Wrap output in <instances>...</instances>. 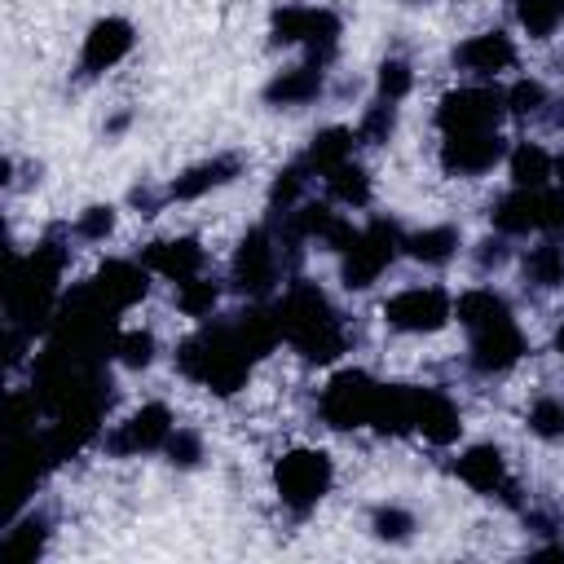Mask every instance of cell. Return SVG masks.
Wrapping results in <instances>:
<instances>
[{
	"mask_svg": "<svg viewBox=\"0 0 564 564\" xmlns=\"http://www.w3.org/2000/svg\"><path fill=\"white\" fill-rule=\"evenodd\" d=\"M454 471H458L471 489H480V494H494V489L507 485V467H502V454H498L494 445H476V449H467V454L458 458Z\"/></svg>",
	"mask_w": 564,
	"mask_h": 564,
	"instance_id": "17",
	"label": "cell"
},
{
	"mask_svg": "<svg viewBox=\"0 0 564 564\" xmlns=\"http://www.w3.org/2000/svg\"><path fill=\"white\" fill-rule=\"evenodd\" d=\"M502 256H507V251H502V242H494V238H489V242H480V264H498Z\"/></svg>",
	"mask_w": 564,
	"mask_h": 564,
	"instance_id": "42",
	"label": "cell"
},
{
	"mask_svg": "<svg viewBox=\"0 0 564 564\" xmlns=\"http://www.w3.org/2000/svg\"><path fill=\"white\" fill-rule=\"evenodd\" d=\"M538 229H564V189L538 194Z\"/></svg>",
	"mask_w": 564,
	"mask_h": 564,
	"instance_id": "37",
	"label": "cell"
},
{
	"mask_svg": "<svg viewBox=\"0 0 564 564\" xmlns=\"http://www.w3.org/2000/svg\"><path fill=\"white\" fill-rule=\"evenodd\" d=\"M555 172H560V181H564V159H560V163H555Z\"/></svg>",
	"mask_w": 564,
	"mask_h": 564,
	"instance_id": "44",
	"label": "cell"
},
{
	"mask_svg": "<svg viewBox=\"0 0 564 564\" xmlns=\"http://www.w3.org/2000/svg\"><path fill=\"white\" fill-rule=\"evenodd\" d=\"M375 392H379V383L370 375L344 370V375L330 379V388L322 397V414L330 419V427H361V423H370Z\"/></svg>",
	"mask_w": 564,
	"mask_h": 564,
	"instance_id": "6",
	"label": "cell"
},
{
	"mask_svg": "<svg viewBox=\"0 0 564 564\" xmlns=\"http://www.w3.org/2000/svg\"><path fill=\"white\" fill-rule=\"evenodd\" d=\"M115 352H119L123 366H150V357H154V339H150L145 330H128V335L115 339Z\"/></svg>",
	"mask_w": 564,
	"mask_h": 564,
	"instance_id": "33",
	"label": "cell"
},
{
	"mask_svg": "<svg viewBox=\"0 0 564 564\" xmlns=\"http://www.w3.org/2000/svg\"><path fill=\"white\" fill-rule=\"evenodd\" d=\"M454 62L463 70H476V75H498V70H507L516 62V48H511V40L502 31H485V35H471L467 44H458Z\"/></svg>",
	"mask_w": 564,
	"mask_h": 564,
	"instance_id": "15",
	"label": "cell"
},
{
	"mask_svg": "<svg viewBox=\"0 0 564 564\" xmlns=\"http://www.w3.org/2000/svg\"><path fill=\"white\" fill-rule=\"evenodd\" d=\"M128 48H132V26H128L123 18H101V22L88 31V40H84V70L97 75V70L115 66Z\"/></svg>",
	"mask_w": 564,
	"mask_h": 564,
	"instance_id": "13",
	"label": "cell"
},
{
	"mask_svg": "<svg viewBox=\"0 0 564 564\" xmlns=\"http://www.w3.org/2000/svg\"><path fill=\"white\" fill-rule=\"evenodd\" d=\"M300 189H304V167H286V172H278V181H273V189H269L273 212H291V203L300 198Z\"/></svg>",
	"mask_w": 564,
	"mask_h": 564,
	"instance_id": "34",
	"label": "cell"
},
{
	"mask_svg": "<svg viewBox=\"0 0 564 564\" xmlns=\"http://www.w3.org/2000/svg\"><path fill=\"white\" fill-rule=\"evenodd\" d=\"M145 269L172 278V282H185L203 269V247L194 238H172V242H150L145 247Z\"/></svg>",
	"mask_w": 564,
	"mask_h": 564,
	"instance_id": "16",
	"label": "cell"
},
{
	"mask_svg": "<svg viewBox=\"0 0 564 564\" xmlns=\"http://www.w3.org/2000/svg\"><path fill=\"white\" fill-rule=\"evenodd\" d=\"M167 436H172V414H167V405H141V410L119 427V436L110 441V449H115V454H145V449H159Z\"/></svg>",
	"mask_w": 564,
	"mask_h": 564,
	"instance_id": "11",
	"label": "cell"
},
{
	"mask_svg": "<svg viewBox=\"0 0 564 564\" xmlns=\"http://www.w3.org/2000/svg\"><path fill=\"white\" fill-rule=\"evenodd\" d=\"M560 9H564V0H560Z\"/></svg>",
	"mask_w": 564,
	"mask_h": 564,
	"instance_id": "45",
	"label": "cell"
},
{
	"mask_svg": "<svg viewBox=\"0 0 564 564\" xmlns=\"http://www.w3.org/2000/svg\"><path fill=\"white\" fill-rule=\"evenodd\" d=\"M278 278V251H273V238L264 229H251L242 242H238V256H234V282L247 291V295H264Z\"/></svg>",
	"mask_w": 564,
	"mask_h": 564,
	"instance_id": "9",
	"label": "cell"
},
{
	"mask_svg": "<svg viewBox=\"0 0 564 564\" xmlns=\"http://www.w3.org/2000/svg\"><path fill=\"white\" fill-rule=\"evenodd\" d=\"M410 524H414V520H410L401 507H383V511L375 516V533H379V538H405Z\"/></svg>",
	"mask_w": 564,
	"mask_h": 564,
	"instance_id": "39",
	"label": "cell"
},
{
	"mask_svg": "<svg viewBox=\"0 0 564 564\" xmlns=\"http://www.w3.org/2000/svg\"><path fill=\"white\" fill-rule=\"evenodd\" d=\"M542 101H546V88L538 79H520L507 93V110H516V115H533V110H542Z\"/></svg>",
	"mask_w": 564,
	"mask_h": 564,
	"instance_id": "35",
	"label": "cell"
},
{
	"mask_svg": "<svg viewBox=\"0 0 564 564\" xmlns=\"http://www.w3.org/2000/svg\"><path fill=\"white\" fill-rule=\"evenodd\" d=\"M317 88H322V66L313 62V66H295V70L278 75V79L264 88V97H269L273 106H300V101L317 97Z\"/></svg>",
	"mask_w": 564,
	"mask_h": 564,
	"instance_id": "19",
	"label": "cell"
},
{
	"mask_svg": "<svg viewBox=\"0 0 564 564\" xmlns=\"http://www.w3.org/2000/svg\"><path fill=\"white\" fill-rule=\"evenodd\" d=\"M273 485H278L282 502L304 511V507H313L330 489V458L322 449H291L273 467Z\"/></svg>",
	"mask_w": 564,
	"mask_h": 564,
	"instance_id": "3",
	"label": "cell"
},
{
	"mask_svg": "<svg viewBox=\"0 0 564 564\" xmlns=\"http://www.w3.org/2000/svg\"><path fill=\"white\" fill-rule=\"evenodd\" d=\"M308 13L313 9H278L273 13V40L278 44H295L308 35Z\"/></svg>",
	"mask_w": 564,
	"mask_h": 564,
	"instance_id": "32",
	"label": "cell"
},
{
	"mask_svg": "<svg viewBox=\"0 0 564 564\" xmlns=\"http://www.w3.org/2000/svg\"><path fill=\"white\" fill-rule=\"evenodd\" d=\"M414 427H419L427 441L449 445L463 423H458V410H454V401H449L445 392H436V388H414Z\"/></svg>",
	"mask_w": 564,
	"mask_h": 564,
	"instance_id": "12",
	"label": "cell"
},
{
	"mask_svg": "<svg viewBox=\"0 0 564 564\" xmlns=\"http://www.w3.org/2000/svg\"><path fill=\"white\" fill-rule=\"evenodd\" d=\"M555 348H560V352H564V326H560V335H555Z\"/></svg>",
	"mask_w": 564,
	"mask_h": 564,
	"instance_id": "43",
	"label": "cell"
},
{
	"mask_svg": "<svg viewBox=\"0 0 564 564\" xmlns=\"http://www.w3.org/2000/svg\"><path fill=\"white\" fill-rule=\"evenodd\" d=\"M167 454H172V463L189 467V463H198L203 445H198V436H194V432H176V436H167Z\"/></svg>",
	"mask_w": 564,
	"mask_h": 564,
	"instance_id": "41",
	"label": "cell"
},
{
	"mask_svg": "<svg viewBox=\"0 0 564 564\" xmlns=\"http://www.w3.org/2000/svg\"><path fill=\"white\" fill-rule=\"evenodd\" d=\"M511 176H516V185L520 189H542V181L551 176V159H546V150L542 145H516L511 150Z\"/></svg>",
	"mask_w": 564,
	"mask_h": 564,
	"instance_id": "26",
	"label": "cell"
},
{
	"mask_svg": "<svg viewBox=\"0 0 564 564\" xmlns=\"http://www.w3.org/2000/svg\"><path fill=\"white\" fill-rule=\"evenodd\" d=\"M494 225L502 234H529V229H538V189H516V194L498 198Z\"/></svg>",
	"mask_w": 564,
	"mask_h": 564,
	"instance_id": "20",
	"label": "cell"
},
{
	"mask_svg": "<svg viewBox=\"0 0 564 564\" xmlns=\"http://www.w3.org/2000/svg\"><path fill=\"white\" fill-rule=\"evenodd\" d=\"M176 361H181V370L189 379H198V383H207L216 392H238L242 379H247L251 352L242 348L234 326H207V330H198L194 339L181 344Z\"/></svg>",
	"mask_w": 564,
	"mask_h": 564,
	"instance_id": "2",
	"label": "cell"
},
{
	"mask_svg": "<svg viewBox=\"0 0 564 564\" xmlns=\"http://www.w3.org/2000/svg\"><path fill=\"white\" fill-rule=\"evenodd\" d=\"M520 352H524V335L511 326V317L507 322H494L485 330H471V366L480 375L511 370L520 361Z\"/></svg>",
	"mask_w": 564,
	"mask_h": 564,
	"instance_id": "10",
	"label": "cell"
},
{
	"mask_svg": "<svg viewBox=\"0 0 564 564\" xmlns=\"http://www.w3.org/2000/svg\"><path fill=\"white\" fill-rule=\"evenodd\" d=\"M524 278H529L533 286H542V291L560 286V282H564V251H560L555 242L533 247V251L524 256Z\"/></svg>",
	"mask_w": 564,
	"mask_h": 564,
	"instance_id": "25",
	"label": "cell"
},
{
	"mask_svg": "<svg viewBox=\"0 0 564 564\" xmlns=\"http://www.w3.org/2000/svg\"><path fill=\"white\" fill-rule=\"evenodd\" d=\"M88 286H93L110 308H128V304H137V300L145 295V269L132 264V260H110V264L97 269V278H93Z\"/></svg>",
	"mask_w": 564,
	"mask_h": 564,
	"instance_id": "14",
	"label": "cell"
},
{
	"mask_svg": "<svg viewBox=\"0 0 564 564\" xmlns=\"http://www.w3.org/2000/svg\"><path fill=\"white\" fill-rule=\"evenodd\" d=\"M388 132H392V106L383 101V106H375V110L366 115V123H361V141L379 145V141H388Z\"/></svg>",
	"mask_w": 564,
	"mask_h": 564,
	"instance_id": "38",
	"label": "cell"
},
{
	"mask_svg": "<svg viewBox=\"0 0 564 564\" xmlns=\"http://www.w3.org/2000/svg\"><path fill=\"white\" fill-rule=\"evenodd\" d=\"M326 185H330L335 198H344V203H352V207H361V203L370 198V181H366V172H361L357 163L330 167V172H326Z\"/></svg>",
	"mask_w": 564,
	"mask_h": 564,
	"instance_id": "28",
	"label": "cell"
},
{
	"mask_svg": "<svg viewBox=\"0 0 564 564\" xmlns=\"http://www.w3.org/2000/svg\"><path fill=\"white\" fill-rule=\"evenodd\" d=\"M216 282H207V278H185L181 282V291H176V304H181V313H189V317H203V313H212L216 308Z\"/></svg>",
	"mask_w": 564,
	"mask_h": 564,
	"instance_id": "29",
	"label": "cell"
},
{
	"mask_svg": "<svg viewBox=\"0 0 564 564\" xmlns=\"http://www.w3.org/2000/svg\"><path fill=\"white\" fill-rule=\"evenodd\" d=\"M348 150H352V132H348V128H326V132H317L313 145H308V167L330 172V167L348 163Z\"/></svg>",
	"mask_w": 564,
	"mask_h": 564,
	"instance_id": "24",
	"label": "cell"
},
{
	"mask_svg": "<svg viewBox=\"0 0 564 564\" xmlns=\"http://www.w3.org/2000/svg\"><path fill=\"white\" fill-rule=\"evenodd\" d=\"M507 317H511V313H507V300L494 295V291H467V295L458 300V322L471 326V330H485V326L507 322Z\"/></svg>",
	"mask_w": 564,
	"mask_h": 564,
	"instance_id": "22",
	"label": "cell"
},
{
	"mask_svg": "<svg viewBox=\"0 0 564 564\" xmlns=\"http://www.w3.org/2000/svg\"><path fill=\"white\" fill-rule=\"evenodd\" d=\"M40 546H44V520H22L18 533L4 542V551H9L13 560H35Z\"/></svg>",
	"mask_w": 564,
	"mask_h": 564,
	"instance_id": "31",
	"label": "cell"
},
{
	"mask_svg": "<svg viewBox=\"0 0 564 564\" xmlns=\"http://www.w3.org/2000/svg\"><path fill=\"white\" fill-rule=\"evenodd\" d=\"M383 317H388V326H397V330H436V326H445V317H449V300H445V291H436V286H414V291L392 295V300L383 304Z\"/></svg>",
	"mask_w": 564,
	"mask_h": 564,
	"instance_id": "7",
	"label": "cell"
},
{
	"mask_svg": "<svg viewBox=\"0 0 564 564\" xmlns=\"http://www.w3.org/2000/svg\"><path fill=\"white\" fill-rule=\"evenodd\" d=\"M278 322H282V335L308 357V361H330L344 352V330L326 304V295L308 282L291 286L286 300L278 304Z\"/></svg>",
	"mask_w": 564,
	"mask_h": 564,
	"instance_id": "1",
	"label": "cell"
},
{
	"mask_svg": "<svg viewBox=\"0 0 564 564\" xmlns=\"http://www.w3.org/2000/svg\"><path fill=\"white\" fill-rule=\"evenodd\" d=\"M392 256H397V229H392L388 220H375V225L361 229L357 242L344 251V286H352V291L370 286V282L388 269Z\"/></svg>",
	"mask_w": 564,
	"mask_h": 564,
	"instance_id": "4",
	"label": "cell"
},
{
	"mask_svg": "<svg viewBox=\"0 0 564 564\" xmlns=\"http://www.w3.org/2000/svg\"><path fill=\"white\" fill-rule=\"evenodd\" d=\"M234 159H212V163H198V167H189L185 176H176L172 181V198H198V194H207L212 185H225L229 176H234Z\"/></svg>",
	"mask_w": 564,
	"mask_h": 564,
	"instance_id": "21",
	"label": "cell"
},
{
	"mask_svg": "<svg viewBox=\"0 0 564 564\" xmlns=\"http://www.w3.org/2000/svg\"><path fill=\"white\" fill-rule=\"evenodd\" d=\"M115 229V212L110 207H88L84 216H79V234L84 238H106Z\"/></svg>",
	"mask_w": 564,
	"mask_h": 564,
	"instance_id": "40",
	"label": "cell"
},
{
	"mask_svg": "<svg viewBox=\"0 0 564 564\" xmlns=\"http://www.w3.org/2000/svg\"><path fill=\"white\" fill-rule=\"evenodd\" d=\"M370 423L379 432H405V427H414V388H379L375 392Z\"/></svg>",
	"mask_w": 564,
	"mask_h": 564,
	"instance_id": "18",
	"label": "cell"
},
{
	"mask_svg": "<svg viewBox=\"0 0 564 564\" xmlns=\"http://www.w3.org/2000/svg\"><path fill=\"white\" fill-rule=\"evenodd\" d=\"M454 247H458V234H454L449 225L419 229V234H410V238H405V251H410L414 260H423V264H441V260H449V256H454Z\"/></svg>",
	"mask_w": 564,
	"mask_h": 564,
	"instance_id": "23",
	"label": "cell"
},
{
	"mask_svg": "<svg viewBox=\"0 0 564 564\" xmlns=\"http://www.w3.org/2000/svg\"><path fill=\"white\" fill-rule=\"evenodd\" d=\"M529 427H533L538 436H546V441L564 436V401H555V397L533 401V410H529Z\"/></svg>",
	"mask_w": 564,
	"mask_h": 564,
	"instance_id": "30",
	"label": "cell"
},
{
	"mask_svg": "<svg viewBox=\"0 0 564 564\" xmlns=\"http://www.w3.org/2000/svg\"><path fill=\"white\" fill-rule=\"evenodd\" d=\"M516 18L533 40H546L555 31V22L564 18V9H560V0H516Z\"/></svg>",
	"mask_w": 564,
	"mask_h": 564,
	"instance_id": "27",
	"label": "cell"
},
{
	"mask_svg": "<svg viewBox=\"0 0 564 564\" xmlns=\"http://www.w3.org/2000/svg\"><path fill=\"white\" fill-rule=\"evenodd\" d=\"M502 159V137L498 132H445L441 145V167L454 176H476Z\"/></svg>",
	"mask_w": 564,
	"mask_h": 564,
	"instance_id": "8",
	"label": "cell"
},
{
	"mask_svg": "<svg viewBox=\"0 0 564 564\" xmlns=\"http://www.w3.org/2000/svg\"><path fill=\"white\" fill-rule=\"evenodd\" d=\"M379 93H383V101H397V97H405L410 93V66L405 62H383L379 66Z\"/></svg>",
	"mask_w": 564,
	"mask_h": 564,
	"instance_id": "36",
	"label": "cell"
},
{
	"mask_svg": "<svg viewBox=\"0 0 564 564\" xmlns=\"http://www.w3.org/2000/svg\"><path fill=\"white\" fill-rule=\"evenodd\" d=\"M502 93L494 88H458V93H445L441 97V128L445 132H494L498 115H502Z\"/></svg>",
	"mask_w": 564,
	"mask_h": 564,
	"instance_id": "5",
	"label": "cell"
}]
</instances>
